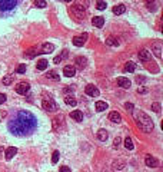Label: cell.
Listing matches in <instances>:
<instances>
[{
  "label": "cell",
  "instance_id": "cell-41",
  "mask_svg": "<svg viewBox=\"0 0 163 172\" xmlns=\"http://www.w3.org/2000/svg\"><path fill=\"white\" fill-rule=\"evenodd\" d=\"M136 82H138V83L145 82V78H143V76H136Z\"/></svg>",
  "mask_w": 163,
  "mask_h": 172
},
{
  "label": "cell",
  "instance_id": "cell-2",
  "mask_svg": "<svg viewBox=\"0 0 163 172\" xmlns=\"http://www.w3.org/2000/svg\"><path fill=\"white\" fill-rule=\"evenodd\" d=\"M135 119H136V123H138V126L140 128V131L149 132L153 131V128H155V125H153V121L149 118V115H146L143 111H138V112H135Z\"/></svg>",
  "mask_w": 163,
  "mask_h": 172
},
{
  "label": "cell",
  "instance_id": "cell-44",
  "mask_svg": "<svg viewBox=\"0 0 163 172\" xmlns=\"http://www.w3.org/2000/svg\"><path fill=\"white\" fill-rule=\"evenodd\" d=\"M147 3H150V1H155V0H146Z\"/></svg>",
  "mask_w": 163,
  "mask_h": 172
},
{
  "label": "cell",
  "instance_id": "cell-31",
  "mask_svg": "<svg viewBox=\"0 0 163 172\" xmlns=\"http://www.w3.org/2000/svg\"><path fill=\"white\" fill-rule=\"evenodd\" d=\"M124 146H126V149H129V151H132V149L135 148V145H133V142H132L130 138H126V139H124Z\"/></svg>",
  "mask_w": 163,
  "mask_h": 172
},
{
  "label": "cell",
  "instance_id": "cell-1",
  "mask_svg": "<svg viewBox=\"0 0 163 172\" xmlns=\"http://www.w3.org/2000/svg\"><path fill=\"white\" fill-rule=\"evenodd\" d=\"M15 136H29L37 129V118L29 111H19L7 125Z\"/></svg>",
  "mask_w": 163,
  "mask_h": 172
},
{
  "label": "cell",
  "instance_id": "cell-9",
  "mask_svg": "<svg viewBox=\"0 0 163 172\" xmlns=\"http://www.w3.org/2000/svg\"><path fill=\"white\" fill-rule=\"evenodd\" d=\"M63 75L67 76V78H73L74 75H76V67L72 66V65L65 66V69H63Z\"/></svg>",
  "mask_w": 163,
  "mask_h": 172
},
{
  "label": "cell",
  "instance_id": "cell-3",
  "mask_svg": "<svg viewBox=\"0 0 163 172\" xmlns=\"http://www.w3.org/2000/svg\"><path fill=\"white\" fill-rule=\"evenodd\" d=\"M41 105H43V109H46V111H49V112H55V111H57V103L53 100V98H50V96L43 99Z\"/></svg>",
  "mask_w": 163,
  "mask_h": 172
},
{
  "label": "cell",
  "instance_id": "cell-39",
  "mask_svg": "<svg viewBox=\"0 0 163 172\" xmlns=\"http://www.w3.org/2000/svg\"><path fill=\"white\" fill-rule=\"evenodd\" d=\"M60 172H72L69 166H60Z\"/></svg>",
  "mask_w": 163,
  "mask_h": 172
},
{
  "label": "cell",
  "instance_id": "cell-32",
  "mask_svg": "<svg viewBox=\"0 0 163 172\" xmlns=\"http://www.w3.org/2000/svg\"><path fill=\"white\" fill-rule=\"evenodd\" d=\"M34 6L43 9V7H46L47 4H46V1H44V0H34Z\"/></svg>",
  "mask_w": 163,
  "mask_h": 172
},
{
  "label": "cell",
  "instance_id": "cell-30",
  "mask_svg": "<svg viewBox=\"0 0 163 172\" xmlns=\"http://www.w3.org/2000/svg\"><path fill=\"white\" fill-rule=\"evenodd\" d=\"M12 82H13V76H12V75H7V76L3 78V85H4V86L12 85Z\"/></svg>",
  "mask_w": 163,
  "mask_h": 172
},
{
  "label": "cell",
  "instance_id": "cell-23",
  "mask_svg": "<svg viewBox=\"0 0 163 172\" xmlns=\"http://www.w3.org/2000/svg\"><path fill=\"white\" fill-rule=\"evenodd\" d=\"M106 109H107L106 102H103V100H98V102H96V111H98V112H103V111H106Z\"/></svg>",
  "mask_w": 163,
  "mask_h": 172
},
{
  "label": "cell",
  "instance_id": "cell-45",
  "mask_svg": "<svg viewBox=\"0 0 163 172\" xmlns=\"http://www.w3.org/2000/svg\"><path fill=\"white\" fill-rule=\"evenodd\" d=\"M65 1H72V0H65Z\"/></svg>",
  "mask_w": 163,
  "mask_h": 172
},
{
  "label": "cell",
  "instance_id": "cell-7",
  "mask_svg": "<svg viewBox=\"0 0 163 172\" xmlns=\"http://www.w3.org/2000/svg\"><path fill=\"white\" fill-rule=\"evenodd\" d=\"M86 93H87L89 96H93V98H96V96L100 95L99 89L95 86V85H87V86H86Z\"/></svg>",
  "mask_w": 163,
  "mask_h": 172
},
{
  "label": "cell",
  "instance_id": "cell-12",
  "mask_svg": "<svg viewBox=\"0 0 163 172\" xmlns=\"http://www.w3.org/2000/svg\"><path fill=\"white\" fill-rule=\"evenodd\" d=\"M117 85L123 89H129L130 88V81L126 79V78H117Z\"/></svg>",
  "mask_w": 163,
  "mask_h": 172
},
{
  "label": "cell",
  "instance_id": "cell-35",
  "mask_svg": "<svg viewBox=\"0 0 163 172\" xmlns=\"http://www.w3.org/2000/svg\"><path fill=\"white\" fill-rule=\"evenodd\" d=\"M57 161H59V152L55 151V152H53V156H52V162H53V164H57Z\"/></svg>",
  "mask_w": 163,
  "mask_h": 172
},
{
  "label": "cell",
  "instance_id": "cell-24",
  "mask_svg": "<svg viewBox=\"0 0 163 172\" xmlns=\"http://www.w3.org/2000/svg\"><path fill=\"white\" fill-rule=\"evenodd\" d=\"M67 56H69V52H67V50H63L62 55H59V56H56L53 59V62H55V63H60V62H62L63 59H66Z\"/></svg>",
  "mask_w": 163,
  "mask_h": 172
},
{
  "label": "cell",
  "instance_id": "cell-25",
  "mask_svg": "<svg viewBox=\"0 0 163 172\" xmlns=\"http://www.w3.org/2000/svg\"><path fill=\"white\" fill-rule=\"evenodd\" d=\"M124 10H126L124 4H117V6L113 7V13L114 15H122V13H124Z\"/></svg>",
  "mask_w": 163,
  "mask_h": 172
},
{
  "label": "cell",
  "instance_id": "cell-15",
  "mask_svg": "<svg viewBox=\"0 0 163 172\" xmlns=\"http://www.w3.org/2000/svg\"><path fill=\"white\" fill-rule=\"evenodd\" d=\"M109 119H110L112 122H114V123H119L120 121H122V116H120L119 112L113 111V112H110V113H109Z\"/></svg>",
  "mask_w": 163,
  "mask_h": 172
},
{
  "label": "cell",
  "instance_id": "cell-8",
  "mask_svg": "<svg viewBox=\"0 0 163 172\" xmlns=\"http://www.w3.org/2000/svg\"><path fill=\"white\" fill-rule=\"evenodd\" d=\"M145 164H146V166H149V168H156V166H159V161L156 159V158H153V156H146V159H145Z\"/></svg>",
  "mask_w": 163,
  "mask_h": 172
},
{
  "label": "cell",
  "instance_id": "cell-16",
  "mask_svg": "<svg viewBox=\"0 0 163 172\" xmlns=\"http://www.w3.org/2000/svg\"><path fill=\"white\" fill-rule=\"evenodd\" d=\"M92 23H93V26H96V27H103V25H105V19L102 16H95L92 19Z\"/></svg>",
  "mask_w": 163,
  "mask_h": 172
},
{
  "label": "cell",
  "instance_id": "cell-18",
  "mask_svg": "<svg viewBox=\"0 0 163 172\" xmlns=\"http://www.w3.org/2000/svg\"><path fill=\"white\" fill-rule=\"evenodd\" d=\"M152 50H153V53H155L156 57H162V45L160 43H155L153 46H152Z\"/></svg>",
  "mask_w": 163,
  "mask_h": 172
},
{
  "label": "cell",
  "instance_id": "cell-42",
  "mask_svg": "<svg viewBox=\"0 0 163 172\" xmlns=\"http://www.w3.org/2000/svg\"><path fill=\"white\" fill-rule=\"evenodd\" d=\"M63 90H65L66 93H67V92H73V88H70V86H69V88H65Z\"/></svg>",
  "mask_w": 163,
  "mask_h": 172
},
{
  "label": "cell",
  "instance_id": "cell-6",
  "mask_svg": "<svg viewBox=\"0 0 163 172\" xmlns=\"http://www.w3.org/2000/svg\"><path fill=\"white\" fill-rule=\"evenodd\" d=\"M87 37H89V36H87V33H83L82 36H76V37L73 39V45H74V46H77V48H80V46L84 45V42H86Z\"/></svg>",
  "mask_w": 163,
  "mask_h": 172
},
{
  "label": "cell",
  "instance_id": "cell-27",
  "mask_svg": "<svg viewBox=\"0 0 163 172\" xmlns=\"http://www.w3.org/2000/svg\"><path fill=\"white\" fill-rule=\"evenodd\" d=\"M136 70V65L133 62H127L124 65V72H135Z\"/></svg>",
  "mask_w": 163,
  "mask_h": 172
},
{
  "label": "cell",
  "instance_id": "cell-17",
  "mask_svg": "<svg viewBox=\"0 0 163 172\" xmlns=\"http://www.w3.org/2000/svg\"><path fill=\"white\" fill-rule=\"evenodd\" d=\"M53 50H55V45H53V43H44V45L41 46L40 53H52Z\"/></svg>",
  "mask_w": 163,
  "mask_h": 172
},
{
  "label": "cell",
  "instance_id": "cell-29",
  "mask_svg": "<svg viewBox=\"0 0 163 172\" xmlns=\"http://www.w3.org/2000/svg\"><path fill=\"white\" fill-rule=\"evenodd\" d=\"M46 76H47V79H52V81H59V79H60V76H59L55 70H50V72H47V75H46Z\"/></svg>",
  "mask_w": 163,
  "mask_h": 172
},
{
  "label": "cell",
  "instance_id": "cell-43",
  "mask_svg": "<svg viewBox=\"0 0 163 172\" xmlns=\"http://www.w3.org/2000/svg\"><path fill=\"white\" fill-rule=\"evenodd\" d=\"M138 92H139V93H145V92H146V89H145V88H139Z\"/></svg>",
  "mask_w": 163,
  "mask_h": 172
},
{
  "label": "cell",
  "instance_id": "cell-26",
  "mask_svg": "<svg viewBox=\"0 0 163 172\" xmlns=\"http://www.w3.org/2000/svg\"><path fill=\"white\" fill-rule=\"evenodd\" d=\"M106 45L107 46H117V45H119V40H117L114 36H109L106 39Z\"/></svg>",
  "mask_w": 163,
  "mask_h": 172
},
{
  "label": "cell",
  "instance_id": "cell-33",
  "mask_svg": "<svg viewBox=\"0 0 163 172\" xmlns=\"http://www.w3.org/2000/svg\"><path fill=\"white\" fill-rule=\"evenodd\" d=\"M96 4H98L99 10H105V9H106V1H105V0H98Z\"/></svg>",
  "mask_w": 163,
  "mask_h": 172
},
{
  "label": "cell",
  "instance_id": "cell-36",
  "mask_svg": "<svg viewBox=\"0 0 163 172\" xmlns=\"http://www.w3.org/2000/svg\"><path fill=\"white\" fill-rule=\"evenodd\" d=\"M16 72H17V73H25V72H26V65H20L16 69Z\"/></svg>",
  "mask_w": 163,
  "mask_h": 172
},
{
  "label": "cell",
  "instance_id": "cell-14",
  "mask_svg": "<svg viewBox=\"0 0 163 172\" xmlns=\"http://www.w3.org/2000/svg\"><path fill=\"white\" fill-rule=\"evenodd\" d=\"M139 59H140L142 62H149V60H150V53H149L146 49H142L139 52Z\"/></svg>",
  "mask_w": 163,
  "mask_h": 172
},
{
  "label": "cell",
  "instance_id": "cell-22",
  "mask_svg": "<svg viewBox=\"0 0 163 172\" xmlns=\"http://www.w3.org/2000/svg\"><path fill=\"white\" fill-rule=\"evenodd\" d=\"M37 53H40L39 50H37V48H32V49H29V50H26V53H25V57H27V59H32V57H34Z\"/></svg>",
  "mask_w": 163,
  "mask_h": 172
},
{
  "label": "cell",
  "instance_id": "cell-10",
  "mask_svg": "<svg viewBox=\"0 0 163 172\" xmlns=\"http://www.w3.org/2000/svg\"><path fill=\"white\" fill-rule=\"evenodd\" d=\"M74 63H76V66L79 67V69H84L86 67V63H87V59L86 57H83V56H77L76 57V60H74Z\"/></svg>",
  "mask_w": 163,
  "mask_h": 172
},
{
  "label": "cell",
  "instance_id": "cell-38",
  "mask_svg": "<svg viewBox=\"0 0 163 172\" xmlns=\"http://www.w3.org/2000/svg\"><path fill=\"white\" fill-rule=\"evenodd\" d=\"M6 99H7V96H6L4 93H0V105H1V103H4V102H6Z\"/></svg>",
  "mask_w": 163,
  "mask_h": 172
},
{
  "label": "cell",
  "instance_id": "cell-19",
  "mask_svg": "<svg viewBox=\"0 0 163 172\" xmlns=\"http://www.w3.org/2000/svg\"><path fill=\"white\" fill-rule=\"evenodd\" d=\"M70 118L74 119L76 122H82V121H83V113H82L80 111H73V112L70 113Z\"/></svg>",
  "mask_w": 163,
  "mask_h": 172
},
{
  "label": "cell",
  "instance_id": "cell-4",
  "mask_svg": "<svg viewBox=\"0 0 163 172\" xmlns=\"http://www.w3.org/2000/svg\"><path fill=\"white\" fill-rule=\"evenodd\" d=\"M16 4H17V0H0V10L9 12V10L15 9Z\"/></svg>",
  "mask_w": 163,
  "mask_h": 172
},
{
  "label": "cell",
  "instance_id": "cell-40",
  "mask_svg": "<svg viewBox=\"0 0 163 172\" xmlns=\"http://www.w3.org/2000/svg\"><path fill=\"white\" fill-rule=\"evenodd\" d=\"M124 108H126L127 111H133V103H129V102H127V103H124Z\"/></svg>",
  "mask_w": 163,
  "mask_h": 172
},
{
  "label": "cell",
  "instance_id": "cell-13",
  "mask_svg": "<svg viewBox=\"0 0 163 172\" xmlns=\"http://www.w3.org/2000/svg\"><path fill=\"white\" fill-rule=\"evenodd\" d=\"M112 166H113V169H116V171H120V169H123V168L126 166V161H124V159H116Z\"/></svg>",
  "mask_w": 163,
  "mask_h": 172
},
{
  "label": "cell",
  "instance_id": "cell-21",
  "mask_svg": "<svg viewBox=\"0 0 163 172\" xmlns=\"http://www.w3.org/2000/svg\"><path fill=\"white\" fill-rule=\"evenodd\" d=\"M107 138H109V133H107L106 129H99L98 131V139L102 141V142H105Z\"/></svg>",
  "mask_w": 163,
  "mask_h": 172
},
{
  "label": "cell",
  "instance_id": "cell-37",
  "mask_svg": "<svg viewBox=\"0 0 163 172\" xmlns=\"http://www.w3.org/2000/svg\"><path fill=\"white\" fill-rule=\"evenodd\" d=\"M120 142H122V139H120V138L117 136V138H116V139L113 141V148H117L119 145H120Z\"/></svg>",
  "mask_w": 163,
  "mask_h": 172
},
{
  "label": "cell",
  "instance_id": "cell-11",
  "mask_svg": "<svg viewBox=\"0 0 163 172\" xmlns=\"http://www.w3.org/2000/svg\"><path fill=\"white\" fill-rule=\"evenodd\" d=\"M16 154H17V148L9 146L7 149H6V152H4V156H6V159H7V161H10V159L16 155Z\"/></svg>",
  "mask_w": 163,
  "mask_h": 172
},
{
  "label": "cell",
  "instance_id": "cell-34",
  "mask_svg": "<svg viewBox=\"0 0 163 172\" xmlns=\"http://www.w3.org/2000/svg\"><path fill=\"white\" fill-rule=\"evenodd\" d=\"M152 109H153V112L159 113V112H160V103H159V102H155V103H152Z\"/></svg>",
  "mask_w": 163,
  "mask_h": 172
},
{
  "label": "cell",
  "instance_id": "cell-20",
  "mask_svg": "<svg viewBox=\"0 0 163 172\" xmlns=\"http://www.w3.org/2000/svg\"><path fill=\"white\" fill-rule=\"evenodd\" d=\"M47 66H49V62H47L46 59H40V60L37 62L36 67H37V70H46V69H47Z\"/></svg>",
  "mask_w": 163,
  "mask_h": 172
},
{
  "label": "cell",
  "instance_id": "cell-28",
  "mask_svg": "<svg viewBox=\"0 0 163 172\" xmlns=\"http://www.w3.org/2000/svg\"><path fill=\"white\" fill-rule=\"evenodd\" d=\"M65 102H66V105H69V106H76L77 105V100L74 98H72V96H66Z\"/></svg>",
  "mask_w": 163,
  "mask_h": 172
},
{
  "label": "cell",
  "instance_id": "cell-5",
  "mask_svg": "<svg viewBox=\"0 0 163 172\" xmlns=\"http://www.w3.org/2000/svg\"><path fill=\"white\" fill-rule=\"evenodd\" d=\"M29 89H30V85L27 82H20V83H17V86H16V92L20 93V95H26L29 92Z\"/></svg>",
  "mask_w": 163,
  "mask_h": 172
}]
</instances>
